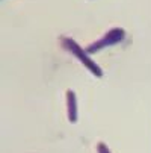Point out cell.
Listing matches in <instances>:
<instances>
[{
  "label": "cell",
  "mask_w": 151,
  "mask_h": 153,
  "mask_svg": "<svg viewBox=\"0 0 151 153\" xmlns=\"http://www.w3.org/2000/svg\"><path fill=\"white\" fill-rule=\"evenodd\" d=\"M67 115H68V120L71 123H76L77 121V100H76V94L73 90H68L67 94Z\"/></svg>",
  "instance_id": "cell-3"
},
{
  "label": "cell",
  "mask_w": 151,
  "mask_h": 153,
  "mask_svg": "<svg viewBox=\"0 0 151 153\" xmlns=\"http://www.w3.org/2000/svg\"><path fill=\"white\" fill-rule=\"evenodd\" d=\"M60 44H62V47L65 50H68L74 58H77L95 77H103V70L100 68V65H97V62H94L91 59V55L86 52L85 49H82L77 44V41H74L70 36H60Z\"/></svg>",
  "instance_id": "cell-1"
},
{
  "label": "cell",
  "mask_w": 151,
  "mask_h": 153,
  "mask_svg": "<svg viewBox=\"0 0 151 153\" xmlns=\"http://www.w3.org/2000/svg\"><path fill=\"white\" fill-rule=\"evenodd\" d=\"M97 152H98V153H112V152L109 150V147H107L104 143H101V141L97 144Z\"/></svg>",
  "instance_id": "cell-4"
},
{
  "label": "cell",
  "mask_w": 151,
  "mask_h": 153,
  "mask_svg": "<svg viewBox=\"0 0 151 153\" xmlns=\"http://www.w3.org/2000/svg\"><path fill=\"white\" fill-rule=\"evenodd\" d=\"M124 38H125V30H124L122 27H112L109 32H106L100 39L94 41L92 44H89L85 50L88 52L89 55H92V53L100 52L101 49H106V47L119 44L121 41H124Z\"/></svg>",
  "instance_id": "cell-2"
}]
</instances>
